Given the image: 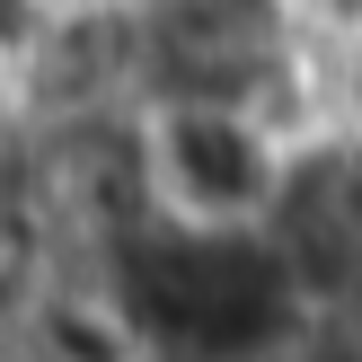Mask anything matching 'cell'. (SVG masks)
<instances>
[{
    "label": "cell",
    "instance_id": "1",
    "mask_svg": "<svg viewBox=\"0 0 362 362\" xmlns=\"http://www.w3.org/2000/svg\"><path fill=\"white\" fill-rule=\"evenodd\" d=\"M310 133L362 151V0H318V45H310Z\"/></svg>",
    "mask_w": 362,
    "mask_h": 362
}]
</instances>
